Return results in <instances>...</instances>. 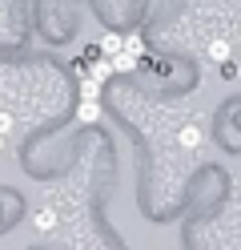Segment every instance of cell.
<instances>
[{"instance_id":"3","label":"cell","mask_w":241,"mask_h":250,"mask_svg":"<svg viewBox=\"0 0 241 250\" xmlns=\"http://www.w3.org/2000/svg\"><path fill=\"white\" fill-rule=\"evenodd\" d=\"M205 57H209V61H213V65H225V61H229V57H233V44L217 37V41H209V44H205Z\"/></svg>"},{"instance_id":"9","label":"cell","mask_w":241,"mask_h":250,"mask_svg":"<svg viewBox=\"0 0 241 250\" xmlns=\"http://www.w3.org/2000/svg\"><path fill=\"white\" fill-rule=\"evenodd\" d=\"M125 49L137 53V57H149V53H145V37H141V33H129V37H125Z\"/></svg>"},{"instance_id":"4","label":"cell","mask_w":241,"mask_h":250,"mask_svg":"<svg viewBox=\"0 0 241 250\" xmlns=\"http://www.w3.org/2000/svg\"><path fill=\"white\" fill-rule=\"evenodd\" d=\"M177 142H181V149H201V142H205V137H201V125H181V133H177Z\"/></svg>"},{"instance_id":"10","label":"cell","mask_w":241,"mask_h":250,"mask_svg":"<svg viewBox=\"0 0 241 250\" xmlns=\"http://www.w3.org/2000/svg\"><path fill=\"white\" fill-rule=\"evenodd\" d=\"M8 129H12V117H8V113H0V137H8Z\"/></svg>"},{"instance_id":"7","label":"cell","mask_w":241,"mask_h":250,"mask_svg":"<svg viewBox=\"0 0 241 250\" xmlns=\"http://www.w3.org/2000/svg\"><path fill=\"white\" fill-rule=\"evenodd\" d=\"M101 93H105L101 81H93V77H85V81H80V101H101Z\"/></svg>"},{"instance_id":"2","label":"cell","mask_w":241,"mask_h":250,"mask_svg":"<svg viewBox=\"0 0 241 250\" xmlns=\"http://www.w3.org/2000/svg\"><path fill=\"white\" fill-rule=\"evenodd\" d=\"M112 61V69H117V73H137L141 65H145V57H137V53H129V49H121L117 57H109Z\"/></svg>"},{"instance_id":"6","label":"cell","mask_w":241,"mask_h":250,"mask_svg":"<svg viewBox=\"0 0 241 250\" xmlns=\"http://www.w3.org/2000/svg\"><path fill=\"white\" fill-rule=\"evenodd\" d=\"M112 73H117V69H112V61H109V57H105V61H93V65H89V77H93V81H101V85L109 81Z\"/></svg>"},{"instance_id":"5","label":"cell","mask_w":241,"mask_h":250,"mask_svg":"<svg viewBox=\"0 0 241 250\" xmlns=\"http://www.w3.org/2000/svg\"><path fill=\"white\" fill-rule=\"evenodd\" d=\"M76 121H80V125H96V121H101V105H96V101H80Z\"/></svg>"},{"instance_id":"11","label":"cell","mask_w":241,"mask_h":250,"mask_svg":"<svg viewBox=\"0 0 241 250\" xmlns=\"http://www.w3.org/2000/svg\"><path fill=\"white\" fill-rule=\"evenodd\" d=\"M0 149H4V137H0Z\"/></svg>"},{"instance_id":"1","label":"cell","mask_w":241,"mask_h":250,"mask_svg":"<svg viewBox=\"0 0 241 250\" xmlns=\"http://www.w3.org/2000/svg\"><path fill=\"white\" fill-rule=\"evenodd\" d=\"M32 226H37V234H53V230L60 226V218H56L53 206H40L37 214H32Z\"/></svg>"},{"instance_id":"8","label":"cell","mask_w":241,"mask_h":250,"mask_svg":"<svg viewBox=\"0 0 241 250\" xmlns=\"http://www.w3.org/2000/svg\"><path fill=\"white\" fill-rule=\"evenodd\" d=\"M121 49H125V37H112V33H109V37L101 41V53H105V57H117Z\"/></svg>"}]
</instances>
